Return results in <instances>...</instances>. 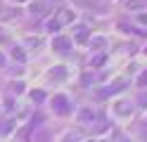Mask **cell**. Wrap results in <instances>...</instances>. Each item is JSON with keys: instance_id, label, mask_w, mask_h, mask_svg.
I'll use <instances>...</instances> for the list:
<instances>
[{"instance_id": "18", "label": "cell", "mask_w": 147, "mask_h": 142, "mask_svg": "<svg viewBox=\"0 0 147 142\" xmlns=\"http://www.w3.org/2000/svg\"><path fill=\"white\" fill-rule=\"evenodd\" d=\"M19 3H24V0H19Z\"/></svg>"}, {"instance_id": "14", "label": "cell", "mask_w": 147, "mask_h": 142, "mask_svg": "<svg viewBox=\"0 0 147 142\" xmlns=\"http://www.w3.org/2000/svg\"><path fill=\"white\" fill-rule=\"evenodd\" d=\"M145 83H147V73H142V76H140V85H145Z\"/></svg>"}, {"instance_id": "12", "label": "cell", "mask_w": 147, "mask_h": 142, "mask_svg": "<svg viewBox=\"0 0 147 142\" xmlns=\"http://www.w3.org/2000/svg\"><path fill=\"white\" fill-rule=\"evenodd\" d=\"M31 97H33V102H43V92H33Z\"/></svg>"}, {"instance_id": "9", "label": "cell", "mask_w": 147, "mask_h": 142, "mask_svg": "<svg viewBox=\"0 0 147 142\" xmlns=\"http://www.w3.org/2000/svg\"><path fill=\"white\" fill-rule=\"evenodd\" d=\"M128 7H145V0H128Z\"/></svg>"}, {"instance_id": "3", "label": "cell", "mask_w": 147, "mask_h": 142, "mask_svg": "<svg viewBox=\"0 0 147 142\" xmlns=\"http://www.w3.org/2000/svg\"><path fill=\"white\" fill-rule=\"evenodd\" d=\"M123 85H126V81H116V83H112V85H107V88H105V95H116Z\"/></svg>"}, {"instance_id": "8", "label": "cell", "mask_w": 147, "mask_h": 142, "mask_svg": "<svg viewBox=\"0 0 147 142\" xmlns=\"http://www.w3.org/2000/svg\"><path fill=\"white\" fill-rule=\"evenodd\" d=\"M12 57H14V59H19V62H24V50H22V47H14Z\"/></svg>"}, {"instance_id": "1", "label": "cell", "mask_w": 147, "mask_h": 142, "mask_svg": "<svg viewBox=\"0 0 147 142\" xmlns=\"http://www.w3.org/2000/svg\"><path fill=\"white\" fill-rule=\"evenodd\" d=\"M52 50L55 52H69L71 50V40H69L67 36H57L52 40Z\"/></svg>"}, {"instance_id": "7", "label": "cell", "mask_w": 147, "mask_h": 142, "mask_svg": "<svg viewBox=\"0 0 147 142\" xmlns=\"http://www.w3.org/2000/svg\"><path fill=\"white\" fill-rule=\"evenodd\" d=\"M71 19H74V17H71V12H67V9H64V12H62V17L57 19V22H59V24H67V22H71Z\"/></svg>"}, {"instance_id": "10", "label": "cell", "mask_w": 147, "mask_h": 142, "mask_svg": "<svg viewBox=\"0 0 147 142\" xmlns=\"http://www.w3.org/2000/svg\"><path fill=\"white\" fill-rule=\"evenodd\" d=\"M105 45V38H93V47H102Z\"/></svg>"}, {"instance_id": "2", "label": "cell", "mask_w": 147, "mask_h": 142, "mask_svg": "<svg viewBox=\"0 0 147 142\" xmlns=\"http://www.w3.org/2000/svg\"><path fill=\"white\" fill-rule=\"evenodd\" d=\"M52 107L55 109H57V114H62V116H67V114H69V102H67V97H62V95H57V97H55L52 100Z\"/></svg>"}, {"instance_id": "16", "label": "cell", "mask_w": 147, "mask_h": 142, "mask_svg": "<svg viewBox=\"0 0 147 142\" xmlns=\"http://www.w3.org/2000/svg\"><path fill=\"white\" fill-rule=\"evenodd\" d=\"M116 142H131V140H126V137H119V140H116Z\"/></svg>"}, {"instance_id": "15", "label": "cell", "mask_w": 147, "mask_h": 142, "mask_svg": "<svg viewBox=\"0 0 147 142\" xmlns=\"http://www.w3.org/2000/svg\"><path fill=\"white\" fill-rule=\"evenodd\" d=\"M140 22H142V24H147V14H140Z\"/></svg>"}, {"instance_id": "4", "label": "cell", "mask_w": 147, "mask_h": 142, "mask_svg": "<svg viewBox=\"0 0 147 142\" xmlns=\"http://www.w3.org/2000/svg\"><path fill=\"white\" fill-rule=\"evenodd\" d=\"M86 38H88V28H86V26H76V40L83 43Z\"/></svg>"}, {"instance_id": "11", "label": "cell", "mask_w": 147, "mask_h": 142, "mask_svg": "<svg viewBox=\"0 0 147 142\" xmlns=\"http://www.w3.org/2000/svg\"><path fill=\"white\" fill-rule=\"evenodd\" d=\"M12 90H14V92H17V95H19V92H22V90H24V85H22V83H14V85H12Z\"/></svg>"}, {"instance_id": "19", "label": "cell", "mask_w": 147, "mask_h": 142, "mask_svg": "<svg viewBox=\"0 0 147 142\" xmlns=\"http://www.w3.org/2000/svg\"><path fill=\"white\" fill-rule=\"evenodd\" d=\"M145 55H147V50H145Z\"/></svg>"}, {"instance_id": "17", "label": "cell", "mask_w": 147, "mask_h": 142, "mask_svg": "<svg viewBox=\"0 0 147 142\" xmlns=\"http://www.w3.org/2000/svg\"><path fill=\"white\" fill-rule=\"evenodd\" d=\"M3 64H5V57H3V55H0V66H3Z\"/></svg>"}, {"instance_id": "5", "label": "cell", "mask_w": 147, "mask_h": 142, "mask_svg": "<svg viewBox=\"0 0 147 142\" xmlns=\"http://www.w3.org/2000/svg\"><path fill=\"white\" fill-rule=\"evenodd\" d=\"M64 76H67V73H64V66L52 69V81H55V78H57V81H64Z\"/></svg>"}, {"instance_id": "13", "label": "cell", "mask_w": 147, "mask_h": 142, "mask_svg": "<svg viewBox=\"0 0 147 142\" xmlns=\"http://www.w3.org/2000/svg\"><path fill=\"white\" fill-rule=\"evenodd\" d=\"M64 142H78V137H76V135H67V137H64Z\"/></svg>"}, {"instance_id": "6", "label": "cell", "mask_w": 147, "mask_h": 142, "mask_svg": "<svg viewBox=\"0 0 147 142\" xmlns=\"http://www.w3.org/2000/svg\"><path fill=\"white\" fill-rule=\"evenodd\" d=\"M116 111L121 114V116H126V114H131V104H126V102H121V104H116Z\"/></svg>"}]
</instances>
